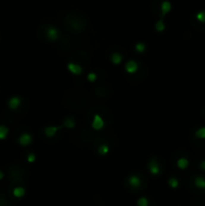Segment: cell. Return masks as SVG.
<instances>
[{"label":"cell","instance_id":"obj_1","mask_svg":"<svg viewBox=\"0 0 205 206\" xmlns=\"http://www.w3.org/2000/svg\"><path fill=\"white\" fill-rule=\"evenodd\" d=\"M46 37L51 41H54L59 38V31L57 30V28H56L54 26L49 25L48 27L46 28Z\"/></svg>","mask_w":205,"mask_h":206},{"label":"cell","instance_id":"obj_2","mask_svg":"<svg viewBox=\"0 0 205 206\" xmlns=\"http://www.w3.org/2000/svg\"><path fill=\"white\" fill-rule=\"evenodd\" d=\"M104 126H105V122H104V120H102V118L100 115H98V114L94 115V120H93V122H92V127H93L96 131H99V130H102V129L104 128Z\"/></svg>","mask_w":205,"mask_h":206},{"label":"cell","instance_id":"obj_3","mask_svg":"<svg viewBox=\"0 0 205 206\" xmlns=\"http://www.w3.org/2000/svg\"><path fill=\"white\" fill-rule=\"evenodd\" d=\"M67 68L73 75H81L83 73V68H81V65H77V63H73V62L67 63Z\"/></svg>","mask_w":205,"mask_h":206},{"label":"cell","instance_id":"obj_4","mask_svg":"<svg viewBox=\"0 0 205 206\" xmlns=\"http://www.w3.org/2000/svg\"><path fill=\"white\" fill-rule=\"evenodd\" d=\"M149 170H150V172L153 174V175H157V174H159L160 167H159V165H158V162H157L156 160L152 159L151 161H150V163H149Z\"/></svg>","mask_w":205,"mask_h":206},{"label":"cell","instance_id":"obj_5","mask_svg":"<svg viewBox=\"0 0 205 206\" xmlns=\"http://www.w3.org/2000/svg\"><path fill=\"white\" fill-rule=\"evenodd\" d=\"M128 182H129V185L132 186L133 188H139V187L141 186V179L136 175L131 176L130 178H129Z\"/></svg>","mask_w":205,"mask_h":206},{"label":"cell","instance_id":"obj_6","mask_svg":"<svg viewBox=\"0 0 205 206\" xmlns=\"http://www.w3.org/2000/svg\"><path fill=\"white\" fill-rule=\"evenodd\" d=\"M126 70L129 73H134L137 72L138 70V63H137L135 60H130L126 63Z\"/></svg>","mask_w":205,"mask_h":206},{"label":"cell","instance_id":"obj_7","mask_svg":"<svg viewBox=\"0 0 205 206\" xmlns=\"http://www.w3.org/2000/svg\"><path fill=\"white\" fill-rule=\"evenodd\" d=\"M19 143L22 145V146H27V145H29L31 143V141H32V138H31V136L29 134H22L21 136L19 137Z\"/></svg>","mask_w":205,"mask_h":206},{"label":"cell","instance_id":"obj_8","mask_svg":"<svg viewBox=\"0 0 205 206\" xmlns=\"http://www.w3.org/2000/svg\"><path fill=\"white\" fill-rule=\"evenodd\" d=\"M20 103H21V100L18 97H13L9 100V108L12 110H15L19 107Z\"/></svg>","mask_w":205,"mask_h":206},{"label":"cell","instance_id":"obj_9","mask_svg":"<svg viewBox=\"0 0 205 206\" xmlns=\"http://www.w3.org/2000/svg\"><path fill=\"white\" fill-rule=\"evenodd\" d=\"M171 9V3L169 1H163L161 3V13L162 17H164Z\"/></svg>","mask_w":205,"mask_h":206},{"label":"cell","instance_id":"obj_10","mask_svg":"<svg viewBox=\"0 0 205 206\" xmlns=\"http://www.w3.org/2000/svg\"><path fill=\"white\" fill-rule=\"evenodd\" d=\"M59 127H47V128H45V130H44V133H45V135L47 137H53L54 135H56V133L57 131H59Z\"/></svg>","mask_w":205,"mask_h":206},{"label":"cell","instance_id":"obj_11","mask_svg":"<svg viewBox=\"0 0 205 206\" xmlns=\"http://www.w3.org/2000/svg\"><path fill=\"white\" fill-rule=\"evenodd\" d=\"M194 184L197 188L199 189H205V178L203 177H196L194 180Z\"/></svg>","mask_w":205,"mask_h":206},{"label":"cell","instance_id":"obj_12","mask_svg":"<svg viewBox=\"0 0 205 206\" xmlns=\"http://www.w3.org/2000/svg\"><path fill=\"white\" fill-rule=\"evenodd\" d=\"M189 165V161L186 159V158H180L179 160L177 161V166L180 169H186Z\"/></svg>","mask_w":205,"mask_h":206},{"label":"cell","instance_id":"obj_13","mask_svg":"<svg viewBox=\"0 0 205 206\" xmlns=\"http://www.w3.org/2000/svg\"><path fill=\"white\" fill-rule=\"evenodd\" d=\"M111 59H112V62L115 63V65H119V63H121V62H122L123 56L120 54H114L112 55Z\"/></svg>","mask_w":205,"mask_h":206},{"label":"cell","instance_id":"obj_14","mask_svg":"<svg viewBox=\"0 0 205 206\" xmlns=\"http://www.w3.org/2000/svg\"><path fill=\"white\" fill-rule=\"evenodd\" d=\"M98 152L100 153L101 155H106L109 153V146L106 144H102L101 146L99 147V149H98Z\"/></svg>","mask_w":205,"mask_h":206},{"label":"cell","instance_id":"obj_15","mask_svg":"<svg viewBox=\"0 0 205 206\" xmlns=\"http://www.w3.org/2000/svg\"><path fill=\"white\" fill-rule=\"evenodd\" d=\"M13 195H14L15 197L23 196V195H24V189H23L22 187H17V188H15L13 190Z\"/></svg>","mask_w":205,"mask_h":206},{"label":"cell","instance_id":"obj_16","mask_svg":"<svg viewBox=\"0 0 205 206\" xmlns=\"http://www.w3.org/2000/svg\"><path fill=\"white\" fill-rule=\"evenodd\" d=\"M195 136L199 139H205V127L198 129V130L195 132Z\"/></svg>","mask_w":205,"mask_h":206},{"label":"cell","instance_id":"obj_17","mask_svg":"<svg viewBox=\"0 0 205 206\" xmlns=\"http://www.w3.org/2000/svg\"><path fill=\"white\" fill-rule=\"evenodd\" d=\"M8 134V129L4 126L0 127V139H5Z\"/></svg>","mask_w":205,"mask_h":206},{"label":"cell","instance_id":"obj_18","mask_svg":"<svg viewBox=\"0 0 205 206\" xmlns=\"http://www.w3.org/2000/svg\"><path fill=\"white\" fill-rule=\"evenodd\" d=\"M196 18L198 21H200L202 23H205V10H202V11H199L196 14Z\"/></svg>","mask_w":205,"mask_h":206},{"label":"cell","instance_id":"obj_19","mask_svg":"<svg viewBox=\"0 0 205 206\" xmlns=\"http://www.w3.org/2000/svg\"><path fill=\"white\" fill-rule=\"evenodd\" d=\"M169 185L172 187V188H177L178 185H179V182H178V180L176 178L172 177V178H170V180H169Z\"/></svg>","mask_w":205,"mask_h":206},{"label":"cell","instance_id":"obj_20","mask_svg":"<svg viewBox=\"0 0 205 206\" xmlns=\"http://www.w3.org/2000/svg\"><path fill=\"white\" fill-rule=\"evenodd\" d=\"M135 49H136V51H138V52H143V51L146 49V45H145L144 43H142V42H139V43L136 44Z\"/></svg>","mask_w":205,"mask_h":206},{"label":"cell","instance_id":"obj_21","mask_svg":"<svg viewBox=\"0 0 205 206\" xmlns=\"http://www.w3.org/2000/svg\"><path fill=\"white\" fill-rule=\"evenodd\" d=\"M64 125L67 127V128H73V127H75V122H73L72 119H67V120L64 121Z\"/></svg>","mask_w":205,"mask_h":206},{"label":"cell","instance_id":"obj_22","mask_svg":"<svg viewBox=\"0 0 205 206\" xmlns=\"http://www.w3.org/2000/svg\"><path fill=\"white\" fill-rule=\"evenodd\" d=\"M149 202L147 200V198L145 197H141L140 199L138 200V206H148Z\"/></svg>","mask_w":205,"mask_h":206},{"label":"cell","instance_id":"obj_23","mask_svg":"<svg viewBox=\"0 0 205 206\" xmlns=\"http://www.w3.org/2000/svg\"><path fill=\"white\" fill-rule=\"evenodd\" d=\"M156 28H157V30H158V31H162L165 28V25H164V23H163V21H162V18L158 21V22H157Z\"/></svg>","mask_w":205,"mask_h":206},{"label":"cell","instance_id":"obj_24","mask_svg":"<svg viewBox=\"0 0 205 206\" xmlns=\"http://www.w3.org/2000/svg\"><path fill=\"white\" fill-rule=\"evenodd\" d=\"M96 78H97V76L94 75V73H91L88 75V80L90 81H96Z\"/></svg>","mask_w":205,"mask_h":206},{"label":"cell","instance_id":"obj_25","mask_svg":"<svg viewBox=\"0 0 205 206\" xmlns=\"http://www.w3.org/2000/svg\"><path fill=\"white\" fill-rule=\"evenodd\" d=\"M27 160H28V162H34V160H35V155L32 154V153L28 154V156H27Z\"/></svg>","mask_w":205,"mask_h":206},{"label":"cell","instance_id":"obj_26","mask_svg":"<svg viewBox=\"0 0 205 206\" xmlns=\"http://www.w3.org/2000/svg\"><path fill=\"white\" fill-rule=\"evenodd\" d=\"M200 169L205 171V161H202V162L200 163Z\"/></svg>","mask_w":205,"mask_h":206},{"label":"cell","instance_id":"obj_27","mask_svg":"<svg viewBox=\"0 0 205 206\" xmlns=\"http://www.w3.org/2000/svg\"><path fill=\"white\" fill-rule=\"evenodd\" d=\"M2 178H3V174L0 172V179H2Z\"/></svg>","mask_w":205,"mask_h":206}]
</instances>
